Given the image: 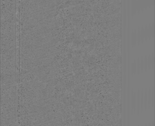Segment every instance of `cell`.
<instances>
[{"label": "cell", "instance_id": "1", "mask_svg": "<svg viewBox=\"0 0 155 126\" xmlns=\"http://www.w3.org/2000/svg\"><path fill=\"white\" fill-rule=\"evenodd\" d=\"M137 93L136 92H134L133 89H132L131 104L132 114H136L137 113Z\"/></svg>", "mask_w": 155, "mask_h": 126}, {"label": "cell", "instance_id": "2", "mask_svg": "<svg viewBox=\"0 0 155 126\" xmlns=\"http://www.w3.org/2000/svg\"><path fill=\"white\" fill-rule=\"evenodd\" d=\"M137 113L139 115L140 112V93L139 89H138L137 94Z\"/></svg>", "mask_w": 155, "mask_h": 126}, {"label": "cell", "instance_id": "3", "mask_svg": "<svg viewBox=\"0 0 155 126\" xmlns=\"http://www.w3.org/2000/svg\"><path fill=\"white\" fill-rule=\"evenodd\" d=\"M144 90L142 89L140 93V111L141 112H143V111L144 110Z\"/></svg>", "mask_w": 155, "mask_h": 126}, {"label": "cell", "instance_id": "4", "mask_svg": "<svg viewBox=\"0 0 155 126\" xmlns=\"http://www.w3.org/2000/svg\"><path fill=\"white\" fill-rule=\"evenodd\" d=\"M137 74V61L134 60L131 66V74L132 76Z\"/></svg>", "mask_w": 155, "mask_h": 126}, {"label": "cell", "instance_id": "5", "mask_svg": "<svg viewBox=\"0 0 155 126\" xmlns=\"http://www.w3.org/2000/svg\"><path fill=\"white\" fill-rule=\"evenodd\" d=\"M151 89L150 88L148 90L147 93V108L150 109L151 107Z\"/></svg>", "mask_w": 155, "mask_h": 126}, {"label": "cell", "instance_id": "6", "mask_svg": "<svg viewBox=\"0 0 155 126\" xmlns=\"http://www.w3.org/2000/svg\"><path fill=\"white\" fill-rule=\"evenodd\" d=\"M147 93H148V90L147 89H145L144 91V109L146 111L147 108Z\"/></svg>", "mask_w": 155, "mask_h": 126}, {"label": "cell", "instance_id": "7", "mask_svg": "<svg viewBox=\"0 0 155 126\" xmlns=\"http://www.w3.org/2000/svg\"><path fill=\"white\" fill-rule=\"evenodd\" d=\"M155 106V89L152 88L151 90V107H154Z\"/></svg>", "mask_w": 155, "mask_h": 126}, {"label": "cell", "instance_id": "8", "mask_svg": "<svg viewBox=\"0 0 155 126\" xmlns=\"http://www.w3.org/2000/svg\"><path fill=\"white\" fill-rule=\"evenodd\" d=\"M140 62V59L139 58L137 61V73L138 75H139L141 73Z\"/></svg>", "mask_w": 155, "mask_h": 126}, {"label": "cell", "instance_id": "9", "mask_svg": "<svg viewBox=\"0 0 155 126\" xmlns=\"http://www.w3.org/2000/svg\"><path fill=\"white\" fill-rule=\"evenodd\" d=\"M140 71L141 73H143L144 71V59L143 57H141L140 60Z\"/></svg>", "mask_w": 155, "mask_h": 126}, {"label": "cell", "instance_id": "10", "mask_svg": "<svg viewBox=\"0 0 155 126\" xmlns=\"http://www.w3.org/2000/svg\"><path fill=\"white\" fill-rule=\"evenodd\" d=\"M151 67L153 69L155 68V56L154 54L151 56Z\"/></svg>", "mask_w": 155, "mask_h": 126}, {"label": "cell", "instance_id": "11", "mask_svg": "<svg viewBox=\"0 0 155 126\" xmlns=\"http://www.w3.org/2000/svg\"><path fill=\"white\" fill-rule=\"evenodd\" d=\"M147 65H148V69L149 70H150L151 68V55H149L148 57H147Z\"/></svg>", "mask_w": 155, "mask_h": 126}, {"label": "cell", "instance_id": "12", "mask_svg": "<svg viewBox=\"0 0 155 126\" xmlns=\"http://www.w3.org/2000/svg\"><path fill=\"white\" fill-rule=\"evenodd\" d=\"M144 70L145 72H146L148 69V65H147V57L145 56L144 59Z\"/></svg>", "mask_w": 155, "mask_h": 126}]
</instances>
